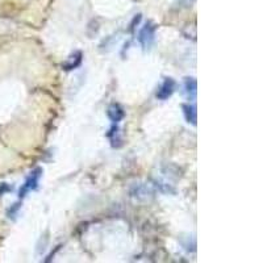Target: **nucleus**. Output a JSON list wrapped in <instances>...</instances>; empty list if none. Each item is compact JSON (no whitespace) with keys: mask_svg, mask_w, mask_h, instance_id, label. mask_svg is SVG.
I'll list each match as a JSON object with an SVG mask.
<instances>
[{"mask_svg":"<svg viewBox=\"0 0 263 263\" xmlns=\"http://www.w3.org/2000/svg\"><path fill=\"white\" fill-rule=\"evenodd\" d=\"M156 32L157 27L153 24L152 21H147L144 27L141 28L140 33H138V42L141 44V46L147 50L153 46L154 41H156Z\"/></svg>","mask_w":263,"mask_h":263,"instance_id":"nucleus-1","label":"nucleus"},{"mask_svg":"<svg viewBox=\"0 0 263 263\" xmlns=\"http://www.w3.org/2000/svg\"><path fill=\"white\" fill-rule=\"evenodd\" d=\"M41 177H42V168L40 167L34 168V170L29 174V177L27 178L24 184L21 185L20 191H18V197H20V199H24V197L27 196L28 192L37 190Z\"/></svg>","mask_w":263,"mask_h":263,"instance_id":"nucleus-2","label":"nucleus"},{"mask_svg":"<svg viewBox=\"0 0 263 263\" xmlns=\"http://www.w3.org/2000/svg\"><path fill=\"white\" fill-rule=\"evenodd\" d=\"M154 190H153L152 184H146V183H135L130 189V196L137 199V200H147V197L153 195Z\"/></svg>","mask_w":263,"mask_h":263,"instance_id":"nucleus-3","label":"nucleus"},{"mask_svg":"<svg viewBox=\"0 0 263 263\" xmlns=\"http://www.w3.org/2000/svg\"><path fill=\"white\" fill-rule=\"evenodd\" d=\"M175 87H177V83H175V81L173 78H164V81L162 82L158 91H157V99L162 100V102L167 100L175 92Z\"/></svg>","mask_w":263,"mask_h":263,"instance_id":"nucleus-4","label":"nucleus"},{"mask_svg":"<svg viewBox=\"0 0 263 263\" xmlns=\"http://www.w3.org/2000/svg\"><path fill=\"white\" fill-rule=\"evenodd\" d=\"M107 116L114 124H119L120 121H123L124 117H125V112H124V108L121 107V105L117 104V103H114V104H111L108 107Z\"/></svg>","mask_w":263,"mask_h":263,"instance_id":"nucleus-5","label":"nucleus"},{"mask_svg":"<svg viewBox=\"0 0 263 263\" xmlns=\"http://www.w3.org/2000/svg\"><path fill=\"white\" fill-rule=\"evenodd\" d=\"M82 60H83V54L82 51L77 50L70 55L65 62L62 63V69L66 70V71H71V70H75L77 67H79L82 63Z\"/></svg>","mask_w":263,"mask_h":263,"instance_id":"nucleus-6","label":"nucleus"},{"mask_svg":"<svg viewBox=\"0 0 263 263\" xmlns=\"http://www.w3.org/2000/svg\"><path fill=\"white\" fill-rule=\"evenodd\" d=\"M183 115H184L185 121L191 125L196 126L197 124V111H196V105L191 104V103H187V104L182 105Z\"/></svg>","mask_w":263,"mask_h":263,"instance_id":"nucleus-7","label":"nucleus"},{"mask_svg":"<svg viewBox=\"0 0 263 263\" xmlns=\"http://www.w3.org/2000/svg\"><path fill=\"white\" fill-rule=\"evenodd\" d=\"M183 88H184V92L187 93L190 99L196 98L197 93V82L196 79L192 78V77H187L183 81Z\"/></svg>","mask_w":263,"mask_h":263,"instance_id":"nucleus-8","label":"nucleus"},{"mask_svg":"<svg viewBox=\"0 0 263 263\" xmlns=\"http://www.w3.org/2000/svg\"><path fill=\"white\" fill-rule=\"evenodd\" d=\"M18 210H20V204H13L12 208H9L8 210V217H13V216L17 213Z\"/></svg>","mask_w":263,"mask_h":263,"instance_id":"nucleus-9","label":"nucleus"},{"mask_svg":"<svg viewBox=\"0 0 263 263\" xmlns=\"http://www.w3.org/2000/svg\"><path fill=\"white\" fill-rule=\"evenodd\" d=\"M8 191H11V187H9V185H7L6 183L0 184V196H2V195H4L6 192H8Z\"/></svg>","mask_w":263,"mask_h":263,"instance_id":"nucleus-10","label":"nucleus"},{"mask_svg":"<svg viewBox=\"0 0 263 263\" xmlns=\"http://www.w3.org/2000/svg\"><path fill=\"white\" fill-rule=\"evenodd\" d=\"M180 3L184 4V7H190L194 3V0H180Z\"/></svg>","mask_w":263,"mask_h":263,"instance_id":"nucleus-11","label":"nucleus"}]
</instances>
